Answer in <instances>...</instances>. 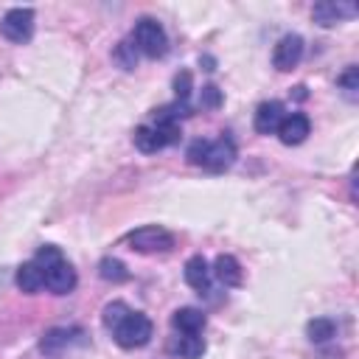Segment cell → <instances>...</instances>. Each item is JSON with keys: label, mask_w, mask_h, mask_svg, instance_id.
<instances>
[{"label": "cell", "mask_w": 359, "mask_h": 359, "mask_svg": "<svg viewBox=\"0 0 359 359\" xmlns=\"http://www.w3.org/2000/svg\"><path fill=\"white\" fill-rule=\"evenodd\" d=\"M205 339L199 334H177L171 339V353H177L180 359H199L205 353Z\"/></svg>", "instance_id": "15"}, {"label": "cell", "mask_w": 359, "mask_h": 359, "mask_svg": "<svg viewBox=\"0 0 359 359\" xmlns=\"http://www.w3.org/2000/svg\"><path fill=\"white\" fill-rule=\"evenodd\" d=\"M309 132H311V123H309V118L303 112H286L283 121L278 123L275 135L280 137L283 146H300L309 137Z\"/></svg>", "instance_id": "11"}, {"label": "cell", "mask_w": 359, "mask_h": 359, "mask_svg": "<svg viewBox=\"0 0 359 359\" xmlns=\"http://www.w3.org/2000/svg\"><path fill=\"white\" fill-rule=\"evenodd\" d=\"M182 137V129L177 121H165V118H154L151 123H143L135 129V146L146 154H154L165 146H174Z\"/></svg>", "instance_id": "3"}, {"label": "cell", "mask_w": 359, "mask_h": 359, "mask_svg": "<svg viewBox=\"0 0 359 359\" xmlns=\"http://www.w3.org/2000/svg\"><path fill=\"white\" fill-rule=\"evenodd\" d=\"M283 115H286V109H283V104L280 101H264L258 109H255V132H261V135H275L278 132V123L283 121Z\"/></svg>", "instance_id": "12"}, {"label": "cell", "mask_w": 359, "mask_h": 359, "mask_svg": "<svg viewBox=\"0 0 359 359\" xmlns=\"http://www.w3.org/2000/svg\"><path fill=\"white\" fill-rule=\"evenodd\" d=\"M224 286H238L241 283V264L233 255H216V264L210 269Z\"/></svg>", "instance_id": "17"}, {"label": "cell", "mask_w": 359, "mask_h": 359, "mask_svg": "<svg viewBox=\"0 0 359 359\" xmlns=\"http://www.w3.org/2000/svg\"><path fill=\"white\" fill-rule=\"evenodd\" d=\"M14 283H17V289L25 292V294H36V292L45 286V283H42V272H39V266H36L34 261H25V264L17 266Z\"/></svg>", "instance_id": "16"}, {"label": "cell", "mask_w": 359, "mask_h": 359, "mask_svg": "<svg viewBox=\"0 0 359 359\" xmlns=\"http://www.w3.org/2000/svg\"><path fill=\"white\" fill-rule=\"evenodd\" d=\"M337 84H339V90L345 93L348 101H356L359 98V67L356 65L345 67V73L337 79Z\"/></svg>", "instance_id": "20"}, {"label": "cell", "mask_w": 359, "mask_h": 359, "mask_svg": "<svg viewBox=\"0 0 359 359\" xmlns=\"http://www.w3.org/2000/svg\"><path fill=\"white\" fill-rule=\"evenodd\" d=\"M151 334H154V325H151V320L143 314V311H126L121 320H118V325L112 328V339L121 345V348H143L149 339H151Z\"/></svg>", "instance_id": "4"}, {"label": "cell", "mask_w": 359, "mask_h": 359, "mask_svg": "<svg viewBox=\"0 0 359 359\" xmlns=\"http://www.w3.org/2000/svg\"><path fill=\"white\" fill-rule=\"evenodd\" d=\"M126 244L137 252H168L174 247V236L165 227L149 224V227H137L126 236Z\"/></svg>", "instance_id": "6"}, {"label": "cell", "mask_w": 359, "mask_h": 359, "mask_svg": "<svg viewBox=\"0 0 359 359\" xmlns=\"http://www.w3.org/2000/svg\"><path fill=\"white\" fill-rule=\"evenodd\" d=\"M182 275H185V283H188L191 289H196L199 294L210 292V266H208V261H205L202 255H191V258L185 261Z\"/></svg>", "instance_id": "13"}, {"label": "cell", "mask_w": 359, "mask_h": 359, "mask_svg": "<svg viewBox=\"0 0 359 359\" xmlns=\"http://www.w3.org/2000/svg\"><path fill=\"white\" fill-rule=\"evenodd\" d=\"M236 143L230 135H222L216 140H194L185 151L188 163L191 165H199V168H208V171H227L233 163H236Z\"/></svg>", "instance_id": "2"}, {"label": "cell", "mask_w": 359, "mask_h": 359, "mask_svg": "<svg viewBox=\"0 0 359 359\" xmlns=\"http://www.w3.org/2000/svg\"><path fill=\"white\" fill-rule=\"evenodd\" d=\"M115 62H118L123 70H135V65H137V48L132 45V39H126V42H121V45L115 48Z\"/></svg>", "instance_id": "22"}, {"label": "cell", "mask_w": 359, "mask_h": 359, "mask_svg": "<svg viewBox=\"0 0 359 359\" xmlns=\"http://www.w3.org/2000/svg\"><path fill=\"white\" fill-rule=\"evenodd\" d=\"M171 325H174L177 334H202L205 325H208V317L199 309L185 306V309H177L171 314Z\"/></svg>", "instance_id": "14"}, {"label": "cell", "mask_w": 359, "mask_h": 359, "mask_svg": "<svg viewBox=\"0 0 359 359\" xmlns=\"http://www.w3.org/2000/svg\"><path fill=\"white\" fill-rule=\"evenodd\" d=\"M126 311H129V306H126L123 300H112V303H107V306H104V314H101L104 328H107V331H112V328L118 325V320H121Z\"/></svg>", "instance_id": "21"}, {"label": "cell", "mask_w": 359, "mask_h": 359, "mask_svg": "<svg viewBox=\"0 0 359 359\" xmlns=\"http://www.w3.org/2000/svg\"><path fill=\"white\" fill-rule=\"evenodd\" d=\"M306 334H309V339L311 342H328V339H334V334H337V325H334V320H328V317H317V320H311L309 325H306Z\"/></svg>", "instance_id": "19"}, {"label": "cell", "mask_w": 359, "mask_h": 359, "mask_svg": "<svg viewBox=\"0 0 359 359\" xmlns=\"http://www.w3.org/2000/svg\"><path fill=\"white\" fill-rule=\"evenodd\" d=\"M219 104H222V90L213 87V84L202 87V93H199V107H202V109H216Z\"/></svg>", "instance_id": "24"}, {"label": "cell", "mask_w": 359, "mask_h": 359, "mask_svg": "<svg viewBox=\"0 0 359 359\" xmlns=\"http://www.w3.org/2000/svg\"><path fill=\"white\" fill-rule=\"evenodd\" d=\"M174 95H177V101L188 104V98H191V73L188 70H180L174 76Z\"/></svg>", "instance_id": "23"}, {"label": "cell", "mask_w": 359, "mask_h": 359, "mask_svg": "<svg viewBox=\"0 0 359 359\" xmlns=\"http://www.w3.org/2000/svg\"><path fill=\"white\" fill-rule=\"evenodd\" d=\"M311 17H314L317 25L331 28V25H337L339 20L356 17V6H353V3H342V0H337V3H334V0H320V3H314Z\"/></svg>", "instance_id": "10"}, {"label": "cell", "mask_w": 359, "mask_h": 359, "mask_svg": "<svg viewBox=\"0 0 359 359\" xmlns=\"http://www.w3.org/2000/svg\"><path fill=\"white\" fill-rule=\"evenodd\" d=\"M300 59H303V36L300 34H286L272 48V65L280 73H289L292 67H297Z\"/></svg>", "instance_id": "8"}, {"label": "cell", "mask_w": 359, "mask_h": 359, "mask_svg": "<svg viewBox=\"0 0 359 359\" xmlns=\"http://www.w3.org/2000/svg\"><path fill=\"white\" fill-rule=\"evenodd\" d=\"M98 275H101L104 280H109V283H123V280H129V269L123 266V261H118V258H112V255H107V258L98 261Z\"/></svg>", "instance_id": "18"}, {"label": "cell", "mask_w": 359, "mask_h": 359, "mask_svg": "<svg viewBox=\"0 0 359 359\" xmlns=\"http://www.w3.org/2000/svg\"><path fill=\"white\" fill-rule=\"evenodd\" d=\"M132 45H135L143 56L160 59V56H165V50H168V34H165V28H163L157 20L143 17V20H137V25H135Z\"/></svg>", "instance_id": "5"}, {"label": "cell", "mask_w": 359, "mask_h": 359, "mask_svg": "<svg viewBox=\"0 0 359 359\" xmlns=\"http://www.w3.org/2000/svg\"><path fill=\"white\" fill-rule=\"evenodd\" d=\"M31 261L39 266L42 283H45L48 292H53V294H67V292L76 289V280H79V278H76V269L67 264V258L62 255L59 247L45 244V247L36 250V255H34Z\"/></svg>", "instance_id": "1"}, {"label": "cell", "mask_w": 359, "mask_h": 359, "mask_svg": "<svg viewBox=\"0 0 359 359\" xmlns=\"http://www.w3.org/2000/svg\"><path fill=\"white\" fill-rule=\"evenodd\" d=\"M79 342H84V331H81L79 325H56V328H50V331L39 339V351L48 353V356H56V353H62L65 348L79 345Z\"/></svg>", "instance_id": "9"}, {"label": "cell", "mask_w": 359, "mask_h": 359, "mask_svg": "<svg viewBox=\"0 0 359 359\" xmlns=\"http://www.w3.org/2000/svg\"><path fill=\"white\" fill-rule=\"evenodd\" d=\"M0 34L8 42H28L34 36V11L31 8H8L0 20Z\"/></svg>", "instance_id": "7"}]
</instances>
